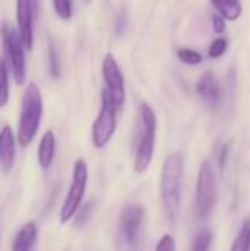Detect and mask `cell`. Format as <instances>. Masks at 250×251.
<instances>
[{
  "label": "cell",
  "instance_id": "1",
  "mask_svg": "<svg viewBox=\"0 0 250 251\" xmlns=\"http://www.w3.org/2000/svg\"><path fill=\"white\" fill-rule=\"evenodd\" d=\"M184 175V157L181 153L169 154L162 166L161 174V200L164 210L171 222H175L180 201H181V187Z\"/></svg>",
  "mask_w": 250,
  "mask_h": 251
},
{
  "label": "cell",
  "instance_id": "2",
  "mask_svg": "<svg viewBox=\"0 0 250 251\" xmlns=\"http://www.w3.org/2000/svg\"><path fill=\"white\" fill-rule=\"evenodd\" d=\"M43 118V97L38 85L29 82L22 94L21 113L18 121V143L21 147H27L35 138Z\"/></svg>",
  "mask_w": 250,
  "mask_h": 251
},
{
  "label": "cell",
  "instance_id": "3",
  "mask_svg": "<svg viewBox=\"0 0 250 251\" xmlns=\"http://www.w3.org/2000/svg\"><path fill=\"white\" fill-rule=\"evenodd\" d=\"M140 132L136 149L134 169L137 174L147 171L153 159L155 140H156V115L147 103H141L140 109Z\"/></svg>",
  "mask_w": 250,
  "mask_h": 251
},
{
  "label": "cell",
  "instance_id": "4",
  "mask_svg": "<svg viewBox=\"0 0 250 251\" xmlns=\"http://www.w3.org/2000/svg\"><path fill=\"white\" fill-rule=\"evenodd\" d=\"M0 35L3 44L4 60L9 66V71L13 75V79L18 85H24L27 81V57L25 46L19 37L18 29L13 28L10 22L0 24Z\"/></svg>",
  "mask_w": 250,
  "mask_h": 251
},
{
  "label": "cell",
  "instance_id": "5",
  "mask_svg": "<svg viewBox=\"0 0 250 251\" xmlns=\"http://www.w3.org/2000/svg\"><path fill=\"white\" fill-rule=\"evenodd\" d=\"M87 181H88V168L84 159H78L74 163L72 169V179L69 190L66 193V197L63 200V204L59 212V221L60 224L69 222L81 209V201L85 194L87 188Z\"/></svg>",
  "mask_w": 250,
  "mask_h": 251
},
{
  "label": "cell",
  "instance_id": "6",
  "mask_svg": "<svg viewBox=\"0 0 250 251\" xmlns=\"http://www.w3.org/2000/svg\"><path fill=\"white\" fill-rule=\"evenodd\" d=\"M116 110L118 104L115 99L105 88L102 93V107L91 128V141L96 149L108 146L116 129Z\"/></svg>",
  "mask_w": 250,
  "mask_h": 251
},
{
  "label": "cell",
  "instance_id": "7",
  "mask_svg": "<svg viewBox=\"0 0 250 251\" xmlns=\"http://www.w3.org/2000/svg\"><path fill=\"white\" fill-rule=\"evenodd\" d=\"M215 174L212 165L205 160L199 168L197 185H196V210L199 218H206L215 204Z\"/></svg>",
  "mask_w": 250,
  "mask_h": 251
},
{
  "label": "cell",
  "instance_id": "8",
  "mask_svg": "<svg viewBox=\"0 0 250 251\" xmlns=\"http://www.w3.org/2000/svg\"><path fill=\"white\" fill-rule=\"evenodd\" d=\"M38 15V3L21 0L16 1V26L27 50L34 47V21Z\"/></svg>",
  "mask_w": 250,
  "mask_h": 251
},
{
  "label": "cell",
  "instance_id": "9",
  "mask_svg": "<svg viewBox=\"0 0 250 251\" xmlns=\"http://www.w3.org/2000/svg\"><path fill=\"white\" fill-rule=\"evenodd\" d=\"M102 75L106 84V90L115 99L118 107H121L125 101V82H124V75L121 72V68L112 53H108L103 57Z\"/></svg>",
  "mask_w": 250,
  "mask_h": 251
},
{
  "label": "cell",
  "instance_id": "10",
  "mask_svg": "<svg viewBox=\"0 0 250 251\" xmlns=\"http://www.w3.org/2000/svg\"><path fill=\"white\" fill-rule=\"evenodd\" d=\"M143 218L144 209L137 203L127 204L122 209L119 218V234L128 246H134L139 241Z\"/></svg>",
  "mask_w": 250,
  "mask_h": 251
},
{
  "label": "cell",
  "instance_id": "11",
  "mask_svg": "<svg viewBox=\"0 0 250 251\" xmlns=\"http://www.w3.org/2000/svg\"><path fill=\"white\" fill-rule=\"evenodd\" d=\"M16 137L9 125L0 129V169L3 174H10L16 160Z\"/></svg>",
  "mask_w": 250,
  "mask_h": 251
},
{
  "label": "cell",
  "instance_id": "12",
  "mask_svg": "<svg viewBox=\"0 0 250 251\" xmlns=\"http://www.w3.org/2000/svg\"><path fill=\"white\" fill-rule=\"evenodd\" d=\"M196 91H197L199 97L211 107L217 109L221 104V90H220V84L214 74H211V72L203 74L196 85Z\"/></svg>",
  "mask_w": 250,
  "mask_h": 251
},
{
  "label": "cell",
  "instance_id": "13",
  "mask_svg": "<svg viewBox=\"0 0 250 251\" xmlns=\"http://www.w3.org/2000/svg\"><path fill=\"white\" fill-rule=\"evenodd\" d=\"M55 154H56V137L53 131L49 129L43 134L37 149V160L43 171H47L52 166L55 160Z\"/></svg>",
  "mask_w": 250,
  "mask_h": 251
},
{
  "label": "cell",
  "instance_id": "14",
  "mask_svg": "<svg viewBox=\"0 0 250 251\" xmlns=\"http://www.w3.org/2000/svg\"><path fill=\"white\" fill-rule=\"evenodd\" d=\"M38 237V229L34 222H27L21 226L12 241V251H32Z\"/></svg>",
  "mask_w": 250,
  "mask_h": 251
},
{
  "label": "cell",
  "instance_id": "15",
  "mask_svg": "<svg viewBox=\"0 0 250 251\" xmlns=\"http://www.w3.org/2000/svg\"><path fill=\"white\" fill-rule=\"evenodd\" d=\"M212 6L221 13L222 18H225L228 21H236L242 15V3L237 0L212 1Z\"/></svg>",
  "mask_w": 250,
  "mask_h": 251
},
{
  "label": "cell",
  "instance_id": "16",
  "mask_svg": "<svg viewBox=\"0 0 250 251\" xmlns=\"http://www.w3.org/2000/svg\"><path fill=\"white\" fill-rule=\"evenodd\" d=\"M9 66L6 60L0 56V109H3L9 101Z\"/></svg>",
  "mask_w": 250,
  "mask_h": 251
},
{
  "label": "cell",
  "instance_id": "17",
  "mask_svg": "<svg viewBox=\"0 0 250 251\" xmlns=\"http://www.w3.org/2000/svg\"><path fill=\"white\" fill-rule=\"evenodd\" d=\"M231 251H250V219H245L237 237L233 241Z\"/></svg>",
  "mask_w": 250,
  "mask_h": 251
},
{
  "label": "cell",
  "instance_id": "18",
  "mask_svg": "<svg viewBox=\"0 0 250 251\" xmlns=\"http://www.w3.org/2000/svg\"><path fill=\"white\" fill-rule=\"evenodd\" d=\"M47 54H49V72L53 78H59L60 76V59L57 54V49L52 41H49Z\"/></svg>",
  "mask_w": 250,
  "mask_h": 251
},
{
  "label": "cell",
  "instance_id": "19",
  "mask_svg": "<svg viewBox=\"0 0 250 251\" xmlns=\"http://www.w3.org/2000/svg\"><path fill=\"white\" fill-rule=\"evenodd\" d=\"M211 244H212V234L209 231H202L194 237L190 251H209Z\"/></svg>",
  "mask_w": 250,
  "mask_h": 251
},
{
  "label": "cell",
  "instance_id": "20",
  "mask_svg": "<svg viewBox=\"0 0 250 251\" xmlns=\"http://www.w3.org/2000/svg\"><path fill=\"white\" fill-rule=\"evenodd\" d=\"M52 6H53L56 15L60 19L66 21V19H69L72 16V6H74L72 1H69V0H56V1L52 3Z\"/></svg>",
  "mask_w": 250,
  "mask_h": 251
},
{
  "label": "cell",
  "instance_id": "21",
  "mask_svg": "<svg viewBox=\"0 0 250 251\" xmlns=\"http://www.w3.org/2000/svg\"><path fill=\"white\" fill-rule=\"evenodd\" d=\"M178 57L181 62L187 63V65H199L202 62V54L196 50H192V49H181L177 51Z\"/></svg>",
  "mask_w": 250,
  "mask_h": 251
},
{
  "label": "cell",
  "instance_id": "22",
  "mask_svg": "<svg viewBox=\"0 0 250 251\" xmlns=\"http://www.w3.org/2000/svg\"><path fill=\"white\" fill-rule=\"evenodd\" d=\"M225 50H227V40L225 38H217V40H214V43L209 47V56L212 59L221 57L225 53Z\"/></svg>",
  "mask_w": 250,
  "mask_h": 251
},
{
  "label": "cell",
  "instance_id": "23",
  "mask_svg": "<svg viewBox=\"0 0 250 251\" xmlns=\"http://www.w3.org/2000/svg\"><path fill=\"white\" fill-rule=\"evenodd\" d=\"M91 210H93V203H91V201L85 203V204L78 210V213H77V219H75L77 226H83V225H85V224H87L88 218L91 216Z\"/></svg>",
  "mask_w": 250,
  "mask_h": 251
},
{
  "label": "cell",
  "instance_id": "24",
  "mask_svg": "<svg viewBox=\"0 0 250 251\" xmlns=\"http://www.w3.org/2000/svg\"><path fill=\"white\" fill-rule=\"evenodd\" d=\"M155 251H175V240L171 235H164L159 240Z\"/></svg>",
  "mask_w": 250,
  "mask_h": 251
},
{
  "label": "cell",
  "instance_id": "25",
  "mask_svg": "<svg viewBox=\"0 0 250 251\" xmlns=\"http://www.w3.org/2000/svg\"><path fill=\"white\" fill-rule=\"evenodd\" d=\"M212 25H214V31L218 32V34H222V32L225 31V21H224L222 16L215 15V16L212 18Z\"/></svg>",
  "mask_w": 250,
  "mask_h": 251
},
{
  "label": "cell",
  "instance_id": "26",
  "mask_svg": "<svg viewBox=\"0 0 250 251\" xmlns=\"http://www.w3.org/2000/svg\"><path fill=\"white\" fill-rule=\"evenodd\" d=\"M228 150H230V144H225V146H222V149H221V154H220V166H221V169H224V166H225V163H227Z\"/></svg>",
  "mask_w": 250,
  "mask_h": 251
}]
</instances>
